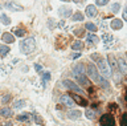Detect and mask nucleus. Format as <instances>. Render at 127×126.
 <instances>
[{"label": "nucleus", "mask_w": 127, "mask_h": 126, "mask_svg": "<svg viewBox=\"0 0 127 126\" xmlns=\"http://www.w3.org/2000/svg\"><path fill=\"white\" fill-rule=\"evenodd\" d=\"M34 69L37 70V72H41V70H42V66L38 65V64H34Z\"/></svg>", "instance_id": "72a5a7b5"}, {"label": "nucleus", "mask_w": 127, "mask_h": 126, "mask_svg": "<svg viewBox=\"0 0 127 126\" xmlns=\"http://www.w3.org/2000/svg\"><path fill=\"white\" fill-rule=\"evenodd\" d=\"M82 46H83V42L82 41H74V44L71 45V48L75 49V50H78V49H81Z\"/></svg>", "instance_id": "b1692460"}, {"label": "nucleus", "mask_w": 127, "mask_h": 126, "mask_svg": "<svg viewBox=\"0 0 127 126\" xmlns=\"http://www.w3.org/2000/svg\"><path fill=\"white\" fill-rule=\"evenodd\" d=\"M119 8H121V5H119V3H115V4H113V5H111V11H113V12H118V11H119Z\"/></svg>", "instance_id": "c756f323"}, {"label": "nucleus", "mask_w": 127, "mask_h": 126, "mask_svg": "<svg viewBox=\"0 0 127 126\" xmlns=\"http://www.w3.org/2000/svg\"><path fill=\"white\" fill-rule=\"evenodd\" d=\"M73 76H74V78H75L78 82H81V84H83L85 86H90V82H89V80L86 78L85 74H82V73H74V72H73Z\"/></svg>", "instance_id": "423d86ee"}, {"label": "nucleus", "mask_w": 127, "mask_h": 126, "mask_svg": "<svg viewBox=\"0 0 127 126\" xmlns=\"http://www.w3.org/2000/svg\"><path fill=\"white\" fill-rule=\"evenodd\" d=\"M85 28L87 31H91V32H94V31H97V25L93 24V23H86L85 24Z\"/></svg>", "instance_id": "5701e85b"}, {"label": "nucleus", "mask_w": 127, "mask_h": 126, "mask_svg": "<svg viewBox=\"0 0 127 126\" xmlns=\"http://www.w3.org/2000/svg\"><path fill=\"white\" fill-rule=\"evenodd\" d=\"M122 27H123V23L122 20H119V19H114L113 21H111V28L113 29H122Z\"/></svg>", "instance_id": "4468645a"}, {"label": "nucleus", "mask_w": 127, "mask_h": 126, "mask_svg": "<svg viewBox=\"0 0 127 126\" xmlns=\"http://www.w3.org/2000/svg\"><path fill=\"white\" fill-rule=\"evenodd\" d=\"M24 104H25V101H16L15 102V105H13V108L15 109H20V108H23V106H24Z\"/></svg>", "instance_id": "c85d7f7f"}, {"label": "nucleus", "mask_w": 127, "mask_h": 126, "mask_svg": "<svg viewBox=\"0 0 127 126\" xmlns=\"http://www.w3.org/2000/svg\"><path fill=\"white\" fill-rule=\"evenodd\" d=\"M8 52H9V48H8V45L0 44V56H1V57H5Z\"/></svg>", "instance_id": "f3484780"}, {"label": "nucleus", "mask_w": 127, "mask_h": 126, "mask_svg": "<svg viewBox=\"0 0 127 126\" xmlns=\"http://www.w3.org/2000/svg\"><path fill=\"white\" fill-rule=\"evenodd\" d=\"M33 118H34V121H36V124H37V125H42V120L40 118V116H38V114H34V116H33Z\"/></svg>", "instance_id": "7c9ffc66"}, {"label": "nucleus", "mask_w": 127, "mask_h": 126, "mask_svg": "<svg viewBox=\"0 0 127 126\" xmlns=\"http://www.w3.org/2000/svg\"><path fill=\"white\" fill-rule=\"evenodd\" d=\"M61 102H62L64 105L69 106V108H71V106H74V105H75V102L73 101V98H71V97H69V96H66V94H65V96H62V97H61Z\"/></svg>", "instance_id": "6e6552de"}, {"label": "nucleus", "mask_w": 127, "mask_h": 126, "mask_svg": "<svg viewBox=\"0 0 127 126\" xmlns=\"http://www.w3.org/2000/svg\"><path fill=\"white\" fill-rule=\"evenodd\" d=\"M0 20H1V23L4 25H9L11 24V20H9V17L7 16V15H0Z\"/></svg>", "instance_id": "4be33fe9"}, {"label": "nucleus", "mask_w": 127, "mask_h": 126, "mask_svg": "<svg viewBox=\"0 0 127 126\" xmlns=\"http://www.w3.org/2000/svg\"><path fill=\"white\" fill-rule=\"evenodd\" d=\"M34 48H36V41H34V39H32V37L25 39L24 41L20 42V50H21L24 54L32 53L34 50Z\"/></svg>", "instance_id": "f03ea898"}, {"label": "nucleus", "mask_w": 127, "mask_h": 126, "mask_svg": "<svg viewBox=\"0 0 127 126\" xmlns=\"http://www.w3.org/2000/svg\"><path fill=\"white\" fill-rule=\"evenodd\" d=\"M60 15H61L64 19L69 17L71 15V8H69V7H62V8H60Z\"/></svg>", "instance_id": "f8f14e48"}, {"label": "nucleus", "mask_w": 127, "mask_h": 126, "mask_svg": "<svg viewBox=\"0 0 127 126\" xmlns=\"http://www.w3.org/2000/svg\"><path fill=\"white\" fill-rule=\"evenodd\" d=\"M5 8L12 9V11H21L23 7L19 5V4H16L15 1H8V3H5Z\"/></svg>", "instance_id": "9d476101"}, {"label": "nucleus", "mask_w": 127, "mask_h": 126, "mask_svg": "<svg viewBox=\"0 0 127 126\" xmlns=\"http://www.w3.org/2000/svg\"><path fill=\"white\" fill-rule=\"evenodd\" d=\"M123 19H125V20H127V5L125 7V12H123Z\"/></svg>", "instance_id": "c9c22d12"}, {"label": "nucleus", "mask_w": 127, "mask_h": 126, "mask_svg": "<svg viewBox=\"0 0 127 126\" xmlns=\"http://www.w3.org/2000/svg\"><path fill=\"white\" fill-rule=\"evenodd\" d=\"M15 35H16V36H19V37H23L24 35H25V31L17 28V29H15Z\"/></svg>", "instance_id": "cd10ccee"}, {"label": "nucleus", "mask_w": 127, "mask_h": 126, "mask_svg": "<svg viewBox=\"0 0 127 126\" xmlns=\"http://www.w3.org/2000/svg\"><path fill=\"white\" fill-rule=\"evenodd\" d=\"M42 78H44V81H48L50 78V74H49V72H45L42 74Z\"/></svg>", "instance_id": "473e14b6"}, {"label": "nucleus", "mask_w": 127, "mask_h": 126, "mask_svg": "<svg viewBox=\"0 0 127 126\" xmlns=\"http://www.w3.org/2000/svg\"><path fill=\"white\" fill-rule=\"evenodd\" d=\"M69 118L70 120H78L79 117H81V112H78V110H71V112H69Z\"/></svg>", "instance_id": "2eb2a0df"}, {"label": "nucleus", "mask_w": 127, "mask_h": 126, "mask_svg": "<svg viewBox=\"0 0 127 126\" xmlns=\"http://www.w3.org/2000/svg\"><path fill=\"white\" fill-rule=\"evenodd\" d=\"M71 98H73V101L75 102V104H78V105H81V106H86L87 105V101L83 100L81 96H78V94H74Z\"/></svg>", "instance_id": "9b49d317"}, {"label": "nucleus", "mask_w": 127, "mask_h": 126, "mask_svg": "<svg viewBox=\"0 0 127 126\" xmlns=\"http://www.w3.org/2000/svg\"><path fill=\"white\" fill-rule=\"evenodd\" d=\"M5 126H12V122H7V124H5Z\"/></svg>", "instance_id": "a19ab883"}, {"label": "nucleus", "mask_w": 127, "mask_h": 126, "mask_svg": "<svg viewBox=\"0 0 127 126\" xmlns=\"http://www.w3.org/2000/svg\"><path fill=\"white\" fill-rule=\"evenodd\" d=\"M85 116L89 118V120H94V118H95V113L91 112V110H86V112H85Z\"/></svg>", "instance_id": "a878e982"}, {"label": "nucleus", "mask_w": 127, "mask_h": 126, "mask_svg": "<svg viewBox=\"0 0 127 126\" xmlns=\"http://www.w3.org/2000/svg\"><path fill=\"white\" fill-rule=\"evenodd\" d=\"M49 27H50V28H54V27H56L54 21H52V19H49Z\"/></svg>", "instance_id": "e433bc0d"}, {"label": "nucleus", "mask_w": 127, "mask_h": 126, "mask_svg": "<svg viewBox=\"0 0 127 126\" xmlns=\"http://www.w3.org/2000/svg\"><path fill=\"white\" fill-rule=\"evenodd\" d=\"M86 40L89 41L90 44H97V42H98V37L95 36V35L90 33V35H87V36H86Z\"/></svg>", "instance_id": "6ab92c4d"}, {"label": "nucleus", "mask_w": 127, "mask_h": 126, "mask_svg": "<svg viewBox=\"0 0 127 126\" xmlns=\"http://www.w3.org/2000/svg\"><path fill=\"white\" fill-rule=\"evenodd\" d=\"M102 39H103V42H105V45L109 44V42H113V41H114L113 36H111V35H109V33H103Z\"/></svg>", "instance_id": "aec40b11"}, {"label": "nucleus", "mask_w": 127, "mask_h": 126, "mask_svg": "<svg viewBox=\"0 0 127 126\" xmlns=\"http://www.w3.org/2000/svg\"><path fill=\"white\" fill-rule=\"evenodd\" d=\"M118 66H119V69H121V72L123 74H127V62L123 60V58H119L118 60Z\"/></svg>", "instance_id": "ddd939ff"}, {"label": "nucleus", "mask_w": 127, "mask_h": 126, "mask_svg": "<svg viewBox=\"0 0 127 126\" xmlns=\"http://www.w3.org/2000/svg\"><path fill=\"white\" fill-rule=\"evenodd\" d=\"M62 84H64V86H65V88L70 89V90H73V92L78 93V94H81V96H82V94H85V90L81 89L77 84H74L73 81H70V80H64Z\"/></svg>", "instance_id": "20e7f679"}, {"label": "nucleus", "mask_w": 127, "mask_h": 126, "mask_svg": "<svg viewBox=\"0 0 127 126\" xmlns=\"http://www.w3.org/2000/svg\"><path fill=\"white\" fill-rule=\"evenodd\" d=\"M61 1H69V0H61Z\"/></svg>", "instance_id": "37998d69"}, {"label": "nucleus", "mask_w": 127, "mask_h": 126, "mask_svg": "<svg viewBox=\"0 0 127 126\" xmlns=\"http://www.w3.org/2000/svg\"><path fill=\"white\" fill-rule=\"evenodd\" d=\"M126 101H127V93H126Z\"/></svg>", "instance_id": "c03bdc74"}, {"label": "nucleus", "mask_w": 127, "mask_h": 126, "mask_svg": "<svg viewBox=\"0 0 127 126\" xmlns=\"http://www.w3.org/2000/svg\"><path fill=\"white\" fill-rule=\"evenodd\" d=\"M86 15L89 17H95L97 16V8H95V5H93V4L87 5L86 7Z\"/></svg>", "instance_id": "1a4fd4ad"}, {"label": "nucleus", "mask_w": 127, "mask_h": 126, "mask_svg": "<svg viewBox=\"0 0 127 126\" xmlns=\"http://www.w3.org/2000/svg\"><path fill=\"white\" fill-rule=\"evenodd\" d=\"M0 116H3V117H11L12 116V110L9 108H1V109H0Z\"/></svg>", "instance_id": "dca6fc26"}, {"label": "nucleus", "mask_w": 127, "mask_h": 126, "mask_svg": "<svg viewBox=\"0 0 127 126\" xmlns=\"http://www.w3.org/2000/svg\"><path fill=\"white\" fill-rule=\"evenodd\" d=\"M60 27H65V21H61V23H60Z\"/></svg>", "instance_id": "ea45409f"}, {"label": "nucleus", "mask_w": 127, "mask_h": 126, "mask_svg": "<svg viewBox=\"0 0 127 126\" xmlns=\"http://www.w3.org/2000/svg\"><path fill=\"white\" fill-rule=\"evenodd\" d=\"M121 126H127V113L121 117Z\"/></svg>", "instance_id": "bb28decb"}, {"label": "nucleus", "mask_w": 127, "mask_h": 126, "mask_svg": "<svg viewBox=\"0 0 127 126\" xmlns=\"http://www.w3.org/2000/svg\"><path fill=\"white\" fill-rule=\"evenodd\" d=\"M101 126H115V120L111 114H105V116L101 117Z\"/></svg>", "instance_id": "39448f33"}, {"label": "nucleus", "mask_w": 127, "mask_h": 126, "mask_svg": "<svg viewBox=\"0 0 127 126\" xmlns=\"http://www.w3.org/2000/svg\"><path fill=\"white\" fill-rule=\"evenodd\" d=\"M31 116H32L31 113H23V114H20V116H17V120H19L20 122H24V121H28V120H29Z\"/></svg>", "instance_id": "a211bd4d"}, {"label": "nucleus", "mask_w": 127, "mask_h": 126, "mask_svg": "<svg viewBox=\"0 0 127 126\" xmlns=\"http://www.w3.org/2000/svg\"><path fill=\"white\" fill-rule=\"evenodd\" d=\"M9 100H11V94H8V96H5V97L3 98V102H4V104H5V102H8Z\"/></svg>", "instance_id": "f704fd0d"}, {"label": "nucleus", "mask_w": 127, "mask_h": 126, "mask_svg": "<svg viewBox=\"0 0 127 126\" xmlns=\"http://www.w3.org/2000/svg\"><path fill=\"white\" fill-rule=\"evenodd\" d=\"M109 60H110V66H111V69H113L114 72H117L118 66H117V62H115V60H114V56H113V54H110V56H109Z\"/></svg>", "instance_id": "412c9836"}, {"label": "nucleus", "mask_w": 127, "mask_h": 126, "mask_svg": "<svg viewBox=\"0 0 127 126\" xmlns=\"http://www.w3.org/2000/svg\"><path fill=\"white\" fill-rule=\"evenodd\" d=\"M87 76H89L94 82H97V84H101L103 88H109V82L105 80V77L101 76V73L98 72V69L95 68L93 64H90L89 66H87Z\"/></svg>", "instance_id": "f257e3e1"}, {"label": "nucleus", "mask_w": 127, "mask_h": 126, "mask_svg": "<svg viewBox=\"0 0 127 126\" xmlns=\"http://www.w3.org/2000/svg\"><path fill=\"white\" fill-rule=\"evenodd\" d=\"M109 3V0H95V4L97 5H106Z\"/></svg>", "instance_id": "2f4dec72"}, {"label": "nucleus", "mask_w": 127, "mask_h": 126, "mask_svg": "<svg viewBox=\"0 0 127 126\" xmlns=\"http://www.w3.org/2000/svg\"><path fill=\"white\" fill-rule=\"evenodd\" d=\"M79 56H81V53H75V54H73V58H78Z\"/></svg>", "instance_id": "58836bf2"}, {"label": "nucleus", "mask_w": 127, "mask_h": 126, "mask_svg": "<svg viewBox=\"0 0 127 126\" xmlns=\"http://www.w3.org/2000/svg\"><path fill=\"white\" fill-rule=\"evenodd\" d=\"M101 27H102V31H106V29H107V25L105 24V21L101 23Z\"/></svg>", "instance_id": "4c0bfd02"}, {"label": "nucleus", "mask_w": 127, "mask_h": 126, "mask_svg": "<svg viewBox=\"0 0 127 126\" xmlns=\"http://www.w3.org/2000/svg\"><path fill=\"white\" fill-rule=\"evenodd\" d=\"M1 41H4L5 44H12V42L15 41V36L11 35V33H8V32H5V33L1 35Z\"/></svg>", "instance_id": "0eeeda50"}, {"label": "nucleus", "mask_w": 127, "mask_h": 126, "mask_svg": "<svg viewBox=\"0 0 127 126\" xmlns=\"http://www.w3.org/2000/svg\"><path fill=\"white\" fill-rule=\"evenodd\" d=\"M98 68L101 70V74L105 78L110 77L111 76V70H110V66L107 64L106 60H103V58H98Z\"/></svg>", "instance_id": "7ed1b4c3"}, {"label": "nucleus", "mask_w": 127, "mask_h": 126, "mask_svg": "<svg viewBox=\"0 0 127 126\" xmlns=\"http://www.w3.org/2000/svg\"><path fill=\"white\" fill-rule=\"evenodd\" d=\"M74 3H79V1H82V0H73Z\"/></svg>", "instance_id": "79ce46f5"}, {"label": "nucleus", "mask_w": 127, "mask_h": 126, "mask_svg": "<svg viewBox=\"0 0 127 126\" xmlns=\"http://www.w3.org/2000/svg\"><path fill=\"white\" fill-rule=\"evenodd\" d=\"M73 20H74V21H81V20H83V15L79 13V12L74 13V15H73Z\"/></svg>", "instance_id": "393cba45"}]
</instances>
